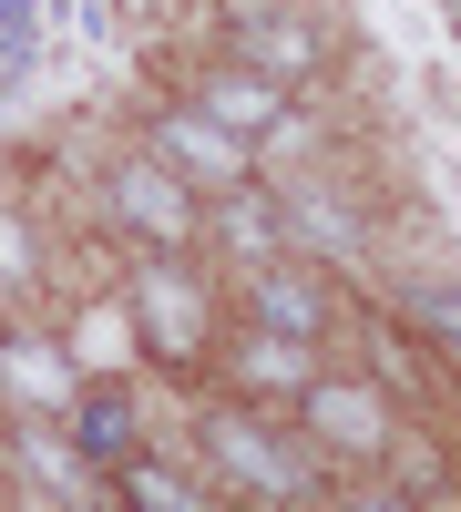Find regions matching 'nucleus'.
Listing matches in <instances>:
<instances>
[{"label":"nucleus","mask_w":461,"mask_h":512,"mask_svg":"<svg viewBox=\"0 0 461 512\" xmlns=\"http://www.w3.org/2000/svg\"><path fill=\"white\" fill-rule=\"evenodd\" d=\"M195 451L226 472V492H246V502H298V492H318L308 482V451H287L277 431H267V410H246V400H216L195 420Z\"/></svg>","instance_id":"nucleus-1"},{"label":"nucleus","mask_w":461,"mask_h":512,"mask_svg":"<svg viewBox=\"0 0 461 512\" xmlns=\"http://www.w3.org/2000/svg\"><path fill=\"white\" fill-rule=\"evenodd\" d=\"M185 103H195V113H216L226 134H246V144H257V164H267V154H308V144H318V134H308V113L287 103V82L246 72L236 52H226V62H205V72L185 82Z\"/></svg>","instance_id":"nucleus-2"},{"label":"nucleus","mask_w":461,"mask_h":512,"mask_svg":"<svg viewBox=\"0 0 461 512\" xmlns=\"http://www.w3.org/2000/svg\"><path fill=\"white\" fill-rule=\"evenodd\" d=\"M144 154L164 164V175H185L205 205L236 195V185H257V144L226 134V123L195 113V103H154V113H144Z\"/></svg>","instance_id":"nucleus-3"},{"label":"nucleus","mask_w":461,"mask_h":512,"mask_svg":"<svg viewBox=\"0 0 461 512\" xmlns=\"http://www.w3.org/2000/svg\"><path fill=\"white\" fill-rule=\"evenodd\" d=\"M134 328H144V349L164 369H195L205 349H216V297H205V277L185 267V256L144 246V267H134Z\"/></svg>","instance_id":"nucleus-4"},{"label":"nucleus","mask_w":461,"mask_h":512,"mask_svg":"<svg viewBox=\"0 0 461 512\" xmlns=\"http://www.w3.org/2000/svg\"><path fill=\"white\" fill-rule=\"evenodd\" d=\"M103 195H113V216L134 226V246H154V256H185L205 236V195L185 175H164L154 154H123L113 175H103Z\"/></svg>","instance_id":"nucleus-5"},{"label":"nucleus","mask_w":461,"mask_h":512,"mask_svg":"<svg viewBox=\"0 0 461 512\" xmlns=\"http://www.w3.org/2000/svg\"><path fill=\"white\" fill-rule=\"evenodd\" d=\"M226 52L298 93V82L328 62V31L308 21V0H226Z\"/></svg>","instance_id":"nucleus-6"},{"label":"nucleus","mask_w":461,"mask_h":512,"mask_svg":"<svg viewBox=\"0 0 461 512\" xmlns=\"http://www.w3.org/2000/svg\"><path fill=\"white\" fill-rule=\"evenodd\" d=\"M287 410H298V431H308L328 461H380V451H390V390H380V379H339V369H318Z\"/></svg>","instance_id":"nucleus-7"},{"label":"nucleus","mask_w":461,"mask_h":512,"mask_svg":"<svg viewBox=\"0 0 461 512\" xmlns=\"http://www.w3.org/2000/svg\"><path fill=\"white\" fill-rule=\"evenodd\" d=\"M246 318L257 328H287V338H328V318H339V287H328L318 256H267V267H246Z\"/></svg>","instance_id":"nucleus-8"},{"label":"nucleus","mask_w":461,"mask_h":512,"mask_svg":"<svg viewBox=\"0 0 461 512\" xmlns=\"http://www.w3.org/2000/svg\"><path fill=\"white\" fill-rule=\"evenodd\" d=\"M308 379H318V338H287V328H257V318H246V338L226 349V390H236L246 410H267V420L298 400Z\"/></svg>","instance_id":"nucleus-9"},{"label":"nucleus","mask_w":461,"mask_h":512,"mask_svg":"<svg viewBox=\"0 0 461 512\" xmlns=\"http://www.w3.org/2000/svg\"><path fill=\"white\" fill-rule=\"evenodd\" d=\"M11 472H21L31 492H62V502H113V482H93L82 441H62V431H21V441H11Z\"/></svg>","instance_id":"nucleus-10"},{"label":"nucleus","mask_w":461,"mask_h":512,"mask_svg":"<svg viewBox=\"0 0 461 512\" xmlns=\"http://www.w3.org/2000/svg\"><path fill=\"white\" fill-rule=\"evenodd\" d=\"M0 390H11L21 410H72L82 369L52 349V338H0Z\"/></svg>","instance_id":"nucleus-11"},{"label":"nucleus","mask_w":461,"mask_h":512,"mask_svg":"<svg viewBox=\"0 0 461 512\" xmlns=\"http://www.w3.org/2000/svg\"><path fill=\"white\" fill-rule=\"evenodd\" d=\"M226 216H216V246L236 256V267H267V256H287V205H267L257 185H236V195H216Z\"/></svg>","instance_id":"nucleus-12"},{"label":"nucleus","mask_w":461,"mask_h":512,"mask_svg":"<svg viewBox=\"0 0 461 512\" xmlns=\"http://www.w3.org/2000/svg\"><path fill=\"white\" fill-rule=\"evenodd\" d=\"M113 502H164V512H195V502H216V482L205 472H175V461H154L144 441L113 461Z\"/></svg>","instance_id":"nucleus-13"},{"label":"nucleus","mask_w":461,"mask_h":512,"mask_svg":"<svg viewBox=\"0 0 461 512\" xmlns=\"http://www.w3.org/2000/svg\"><path fill=\"white\" fill-rule=\"evenodd\" d=\"M72 441H82L93 472L123 461V451H134V400H123V390H72Z\"/></svg>","instance_id":"nucleus-14"},{"label":"nucleus","mask_w":461,"mask_h":512,"mask_svg":"<svg viewBox=\"0 0 461 512\" xmlns=\"http://www.w3.org/2000/svg\"><path fill=\"white\" fill-rule=\"evenodd\" d=\"M410 328H421L431 349H461V277H451V287H421V297H410Z\"/></svg>","instance_id":"nucleus-15"},{"label":"nucleus","mask_w":461,"mask_h":512,"mask_svg":"<svg viewBox=\"0 0 461 512\" xmlns=\"http://www.w3.org/2000/svg\"><path fill=\"white\" fill-rule=\"evenodd\" d=\"M72 349H82V359H123V318H113V308H93V318H82V338H72Z\"/></svg>","instance_id":"nucleus-16"}]
</instances>
